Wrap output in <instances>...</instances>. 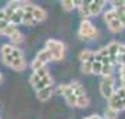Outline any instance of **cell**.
Segmentation results:
<instances>
[{
    "label": "cell",
    "mask_w": 125,
    "mask_h": 119,
    "mask_svg": "<svg viewBox=\"0 0 125 119\" xmlns=\"http://www.w3.org/2000/svg\"><path fill=\"white\" fill-rule=\"evenodd\" d=\"M45 49H47L52 54V60L53 61H61L64 58V53H65V46L62 42L56 39H47L45 43Z\"/></svg>",
    "instance_id": "cell-1"
},
{
    "label": "cell",
    "mask_w": 125,
    "mask_h": 119,
    "mask_svg": "<svg viewBox=\"0 0 125 119\" xmlns=\"http://www.w3.org/2000/svg\"><path fill=\"white\" fill-rule=\"evenodd\" d=\"M103 17H104V22L107 24V27L111 33H118V32H121L124 29V27H122L121 21L117 17V13L114 9H110L107 11H104Z\"/></svg>",
    "instance_id": "cell-2"
},
{
    "label": "cell",
    "mask_w": 125,
    "mask_h": 119,
    "mask_svg": "<svg viewBox=\"0 0 125 119\" xmlns=\"http://www.w3.org/2000/svg\"><path fill=\"white\" fill-rule=\"evenodd\" d=\"M97 36V29L89 19H82L78 28V37L81 39H94Z\"/></svg>",
    "instance_id": "cell-3"
},
{
    "label": "cell",
    "mask_w": 125,
    "mask_h": 119,
    "mask_svg": "<svg viewBox=\"0 0 125 119\" xmlns=\"http://www.w3.org/2000/svg\"><path fill=\"white\" fill-rule=\"evenodd\" d=\"M100 93L104 98H110L115 93V79L114 76H103L102 82H100Z\"/></svg>",
    "instance_id": "cell-4"
},
{
    "label": "cell",
    "mask_w": 125,
    "mask_h": 119,
    "mask_svg": "<svg viewBox=\"0 0 125 119\" xmlns=\"http://www.w3.org/2000/svg\"><path fill=\"white\" fill-rule=\"evenodd\" d=\"M57 93L60 94V96L64 97V100H65V102H67V105L76 107V96L74 94V92H72L70 83L60 84V86L57 87Z\"/></svg>",
    "instance_id": "cell-5"
},
{
    "label": "cell",
    "mask_w": 125,
    "mask_h": 119,
    "mask_svg": "<svg viewBox=\"0 0 125 119\" xmlns=\"http://www.w3.org/2000/svg\"><path fill=\"white\" fill-rule=\"evenodd\" d=\"M24 11H28V13H31L32 15H33V18L36 19V22L39 24V22L45 21L46 18H47V11H46L45 9H42L40 6H35V4H29V3H27V4L22 6Z\"/></svg>",
    "instance_id": "cell-6"
},
{
    "label": "cell",
    "mask_w": 125,
    "mask_h": 119,
    "mask_svg": "<svg viewBox=\"0 0 125 119\" xmlns=\"http://www.w3.org/2000/svg\"><path fill=\"white\" fill-rule=\"evenodd\" d=\"M107 101H108V107H107V108H110V110H113V111H115L117 114H118V112H121V111H125L124 102H122V100L117 96L115 93H114L111 97L108 98Z\"/></svg>",
    "instance_id": "cell-7"
},
{
    "label": "cell",
    "mask_w": 125,
    "mask_h": 119,
    "mask_svg": "<svg viewBox=\"0 0 125 119\" xmlns=\"http://www.w3.org/2000/svg\"><path fill=\"white\" fill-rule=\"evenodd\" d=\"M120 47H121V43H118V42H111V43H108L107 46H106L107 53H108V57H110V60H111V62L114 64V65H115L117 58H118Z\"/></svg>",
    "instance_id": "cell-8"
},
{
    "label": "cell",
    "mask_w": 125,
    "mask_h": 119,
    "mask_svg": "<svg viewBox=\"0 0 125 119\" xmlns=\"http://www.w3.org/2000/svg\"><path fill=\"white\" fill-rule=\"evenodd\" d=\"M104 4H106V1H103V0H93V1H89L90 17L99 15V14L103 11V9H104Z\"/></svg>",
    "instance_id": "cell-9"
},
{
    "label": "cell",
    "mask_w": 125,
    "mask_h": 119,
    "mask_svg": "<svg viewBox=\"0 0 125 119\" xmlns=\"http://www.w3.org/2000/svg\"><path fill=\"white\" fill-rule=\"evenodd\" d=\"M53 93H54L53 86H49V87H45V89H42V90H39V92H36V97H38L39 101L46 102V101H49L50 98H52Z\"/></svg>",
    "instance_id": "cell-10"
},
{
    "label": "cell",
    "mask_w": 125,
    "mask_h": 119,
    "mask_svg": "<svg viewBox=\"0 0 125 119\" xmlns=\"http://www.w3.org/2000/svg\"><path fill=\"white\" fill-rule=\"evenodd\" d=\"M10 68H11L13 71H15V72H22V71H25L27 69V61H25V58L21 57V58H15V60H13Z\"/></svg>",
    "instance_id": "cell-11"
},
{
    "label": "cell",
    "mask_w": 125,
    "mask_h": 119,
    "mask_svg": "<svg viewBox=\"0 0 125 119\" xmlns=\"http://www.w3.org/2000/svg\"><path fill=\"white\" fill-rule=\"evenodd\" d=\"M78 57H79L81 64H83V62H93L94 61V51H92L89 49H83L79 53Z\"/></svg>",
    "instance_id": "cell-12"
},
{
    "label": "cell",
    "mask_w": 125,
    "mask_h": 119,
    "mask_svg": "<svg viewBox=\"0 0 125 119\" xmlns=\"http://www.w3.org/2000/svg\"><path fill=\"white\" fill-rule=\"evenodd\" d=\"M47 75H50V73H49V71H47L46 66L42 68V69H39V71H35L31 75V78H29V83L33 84L35 82H38L39 79H42V78H45V76H47Z\"/></svg>",
    "instance_id": "cell-13"
},
{
    "label": "cell",
    "mask_w": 125,
    "mask_h": 119,
    "mask_svg": "<svg viewBox=\"0 0 125 119\" xmlns=\"http://www.w3.org/2000/svg\"><path fill=\"white\" fill-rule=\"evenodd\" d=\"M22 18H24V9H22V6H18L15 9V11H14L10 22L14 24V25H18V24H22Z\"/></svg>",
    "instance_id": "cell-14"
},
{
    "label": "cell",
    "mask_w": 125,
    "mask_h": 119,
    "mask_svg": "<svg viewBox=\"0 0 125 119\" xmlns=\"http://www.w3.org/2000/svg\"><path fill=\"white\" fill-rule=\"evenodd\" d=\"M78 11L79 15L83 19H88L90 17V11H89V1H79L78 3Z\"/></svg>",
    "instance_id": "cell-15"
},
{
    "label": "cell",
    "mask_w": 125,
    "mask_h": 119,
    "mask_svg": "<svg viewBox=\"0 0 125 119\" xmlns=\"http://www.w3.org/2000/svg\"><path fill=\"white\" fill-rule=\"evenodd\" d=\"M36 60H39L40 62H43V64H47V62L53 61L52 60V54H50V51L47 49H42L38 51V54H36Z\"/></svg>",
    "instance_id": "cell-16"
},
{
    "label": "cell",
    "mask_w": 125,
    "mask_h": 119,
    "mask_svg": "<svg viewBox=\"0 0 125 119\" xmlns=\"http://www.w3.org/2000/svg\"><path fill=\"white\" fill-rule=\"evenodd\" d=\"M70 86H71L72 92H74V94H75L76 97H81V96H86L85 87L82 86V83H81V82H71V83H70Z\"/></svg>",
    "instance_id": "cell-17"
},
{
    "label": "cell",
    "mask_w": 125,
    "mask_h": 119,
    "mask_svg": "<svg viewBox=\"0 0 125 119\" xmlns=\"http://www.w3.org/2000/svg\"><path fill=\"white\" fill-rule=\"evenodd\" d=\"M78 3L79 1H74V0H62L60 4L64 11H72L75 7H78Z\"/></svg>",
    "instance_id": "cell-18"
},
{
    "label": "cell",
    "mask_w": 125,
    "mask_h": 119,
    "mask_svg": "<svg viewBox=\"0 0 125 119\" xmlns=\"http://www.w3.org/2000/svg\"><path fill=\"white\" fill-rule=\"evenodd\" d=\"M22 24L24 25H28V27H35L36 24V19L33 18L31 13H28V11H24V18H22Z\"/></svg>",
    "instance_id": "cell-19"
},
{
    "label": "cell",
    "mask_w": 125,
    "mask_h": 119,
    "mask_svg": "<svg viewBox=\"0 0 125 119\" xmlns=\"http://www.w3.org/2000/svg\"><path fill=\"white\" fill-rule=\"evenodd\" d=\"M14 50V46L13 44H3L1 46V49H0V55H1V58H6V57H10L11 55V53H13Z\"/></svg>",
    "instance_id": "cell-20"
},
{
    "label": "cell",
    "mask_w": 125,
    "mask_h": 119,
    "mask_svg": "<svg viewBox=\"0 0 125 119\" xmlns=\"http://www.w3.org/2000/svg\"><path fill=\"white\" fill-rule=\"evenodd\" d=\"M10 40H11V43H13V44H20V43H22V42H24V35H22V32L17 29V31L13 33V35L10 36Z\"/></svg>",
    "instance_id": "cell-21"
},
{
    "label": "cell",
    "mask_w": 125,
    "mask_h": 119,
    "mask_svg": "<svg viewBox=\"0 0 125 119\" xmlns=\"http://www.w3.org/2000/svg\"><path fill=\"white\" fill-rule=\"evenodd\" d=\"M89 104H90V98L88 96L76 97V107L78 108H86V107H89Z\"/></svg>",
    "instance_id": "cell-22"
},
{
    "label": "cell",
    "mask_w": 125,
    "mask_h": 119,
    "mask_svg": "<svg viewBox=\"0 0 125 119\" xmlns=\"http://www.w3.org/2000/svg\"><path fill=\"white\" fill-rule=\"evenodd\" d=\"M102 69H103V64L94 60L93 65H92V73H94V75H102Z\"/></svg>",
    "instance_id": "cell-23"
},
{
    "label": "cell",
    "mask_w": 125,
    "mask_h": 119,
    "mask_svg": "<svg viewBox=\"0 0 125 119\" xmlns=\"http://www.w3.org/2000/svg\"><path fill=\"white\" fill-rule=\"evenodd\" d=\"M18 28H17V25H14V24H11V22H9V25H7V28L4 29V32H3V35L4 36H11L14 33V32L17 31Z\"/></svg>",
    "instance_id": "cell-24"
},
{
    "label": "cell",
    "mask_w": 125,
    "mask_h": 119,
    "mask_svg": "<svg viewBox=\"0 0 125 119\" xmlns=\"http://www.w3.org/2000/svg\"><path fill=\"white\" fill-rule=\"evenodd\" d=\"M92 65H93V62H83V64H81V71L85 75H90L92 73Z\"/></svg>",
    "instance_id": "cell-25"
},
{
    "label": "cell",
    "mask_w": 125,
    "mask_h": 119,
    "mask_svg": "<svg viewBox=\"0 0 125 119\" xmlns=\"http://www.w3.org/2000/svg\"><path fill=\"white\" fill-rule=\"evenodd\" d=\"M31 68H32V71L35 72V71H39V69H42V68H45V64L35 58V60H32V62H31Z\"/></svg>",
    "instance_id": "cell-26"
},
{
    "label": "cell",
    "mask_w": 125,
    "mask_h": 119,
    "mask_svg": "<svg viewBox=\"0 0 125 119\" xmlns=\"http://www.w3.org/2000/svg\"><path fill=\"white\" fill-rule=\"evenodd\" d=\"M117 112L115 111H113V110H110V108H107L106 110V112H104V119H115L117 118Z\"/></svg>",
    "instance_id": "cell-27"
},
{
    "label": "cell",
    "mask_w": 125,
    "mask_h": 119,
    "mask_svg": "<svg viewBox=\"0 0 125 119\" xmlns=\"http://www.w3.org/2000/svg\"><path fill=\"white\" fill-rule=\"evenodd\" d=\"M11 55H13V58L15 60V58L24 57V53H22V50H21V49H18V47H14V50H13V53H11Z\"/></svg>",
    "instance_id": "cell-28"
},
{
    "label": "cell",
    "mask_w": 125,
    "mask_h": 119,
    "mask_svg": "<svg viewBox=\"0 0 125 119\" xmlns=\"http://www.w3.org/2000/svg\"><path fill=\"white\" fill-rule=\"evenodd\" d=\"M115 94L121 100H125V86H121V87L115 89Z\"/></svg>",
    "instance_id": "cell-29"
},
{
    "label": "cell",
    "mask_w": 125,
    "mask_h": 119,
    "mask_svg": "<svg viewBox=\"0 0 125 119\" xmlns=\"http://www.w3.org/2000/svg\"><path fill=\"white\" fill-rule=\"evenodd\" d=\"M120 80L122 86H125V66H120Z\"/></svg>",
    "instance_id": "cell-30"
},
{
    "label": "cell",
    "mask_w": 125,
    "mask_h": 119,
    "mask_svg": "<svg viewBox=\"0 0 125 119\" xmlns=\"http://www.w3.org/2000/svg\"><path fill=\"white\" fill-rule=\"evenodd\" d=\"M7 25H9L7 21H0V35H3V32H4V29L7 28Z\"/></svg>",
    "instance_id": "cell-31"
},
{
    "label": "cell",
    "mask_w": 125,
    "mask_h": 119,
    "mask_svg": "<svg viewBox=\"0 0 125 119\" xmlns=\"http://www.w3.org/2000/svg\"><path fill=\"white\" fill-rule=\"evenodd\" d=\"M83 119H103L102 116H99V115H90V116H86Z\"/></svg>",
    "instance_id": "cell-32"
},
{
    "label": "cell",
    "mask_w": 125,
    "mask_h": 119,
    "mask_svg": "<svg viewBox=\"0 0 125 119\" xmlns=\"http://www.w3.org/2000/svg\"><path fill=\"white\" fill-rule=\"evenodd\" d=\"M3 80V75H1V72H0V82Z\"/></svg>",
    "instance_id": "cell-33"
},
{
    "label": "cell",
    "mask_w": 125,
    "mask_h": 119,
    "mask_svg": "<svg viewBox=\"0 0 125 119\" xmlns=\"http://www.w3.org/2000/svg\"><path fill=\"white\" fill-rule=\"evenodd\" d=\"M103 119H104V118H103Z\"/></svg>",
    "instance_id": "cell-34"
}]
</instances>
